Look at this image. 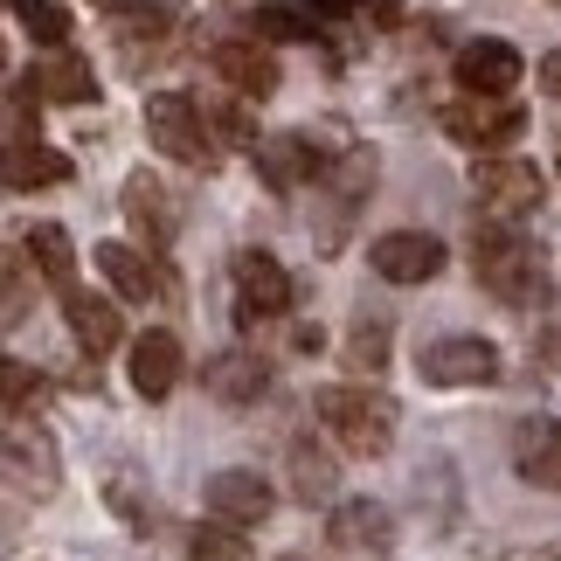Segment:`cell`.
<instances>
[{
    "instance_id": "cell-1",
    "label": "cell",
    "mask_w": 561,
    "mask_h": 561,
    "mask_svg": "<svg viewBox=\"0 0 561 561\" xmlns=\"http://www.w3.org/2000/svg\"><path fill=\"white\" fill-rule=\"evenodd\" d=\"M471 277H479L500 306H513V312L548 306V298H554V277L541 264V250L520 243L513 229H492V222H479V236H471Z\"/></svg>"
},
{
    "instance_id": "cell-2",
    "label": "cell",
    "mask_w": 561,
    "mask_h": 561,
    "mask_svg": "<svg viewBox=\"0 0 561 561\" xmlns=\"http://www.w3.org/2000/svg\"><path fill=\"white\" fill-rule=\"evenodd\" d=\"M312 416L333 430L340 450H354V458H381L388 444H396V416L402 409L381 396V388H360V381H333L312 396Z\"/></svg>"
},
{
    "instance_id": "cell-3",
    "label": "cell",
    "mask_w": 561,
    "mask_h": 561,
    "mask_svg": "<svg viewBox=\"0 0 561 561\" xmlns=\"http://www.w3.org/2000/svg\"><path fill=\"white\" fill-rule=\"evenodd\" d=\"M541 202H548V187L534 174V160H479L471 167V208H479L492 229L520 222V215H534Z\"/></svg>"
},
{
    "instance_id": "cell-4",
    "label": "cell",
    "mask_w": 561,
    "mask_h": 561,
    "mask_svg": "<svg viewBox=\"0 0 561 561\" xmlns=\"http://www.w3.org/2000/svg\"><path fill=\"white\" fill-rule=\"evenodd\" d=\"M146 139L160 146L167 160H181V167H215V146H208V112L194 98L181 91H153L146 98Z\"/></svg>"
},
{
    "instance_id": "cell-5",
    "label": "cell",
    "mask_w": 561,
    "mask_h": 561,
    "mask_svg": "<svg viewBox=\"0 0 561 561\" xmlns=\"http://www.w3.org/2000/svg\"><path fill=\"white\" fill-rule=\"evenodd\" d=\"M181 28V0H125V8L112 14V42H118V62L125 70H153V62L167 56V42H174Z\"/></svg>"
},
{
    "instance_id": "cell-6",
    "label": "cell",
    "mask_w": 561,
    "mask_h": 561,
    "mask_svg": "<svg viewBox=\"0 0 561 561\" xmlns=\"http://www.w3.org/2000/svg\"><path fill=\"white\" fill-rule=\"evenodd\" d=\"M437 125H444V139L471 146V153H500V146H513L527 133V112L513 98H458L437 112Z\"/></svg>"
},
{
    "instance_id": "cell-7",
    "label": "cell",
    "mask_w": 561,
    "mask_h": 561,
    "mask_svg": "<svg viewBox=\"0 0 561 561\" xmlns=\"http://www.w3.org/2000/svg\"><path fill=\"white\" fill-rule=\"evenodd\" d=\"M229 277H236V319H243V327L291 312V277H285V264H277L271 250H236Z\"/></svg>"
},
{
    "instance_id": "cell-8",
    "label": "cell",
    "mask_w": 561,
    "mask_h": 561,
    "mask_svg": "<svg viewBox=\"0 0 561 561\" xmlns=\"http://www.w3.org/2000/svg\"><path fill=\"white\" fill-rule=\"evenodd\" d=\"M416 368L430 388H485V381H500V347L479 333H450V340H430Z\"/></svg>"
},
{
    "instance_id": "cell-9",
    "label": "cell",
    "mask_w": 561,
    "mask_h": 561,
    "mask_svg": "<svg viewBox=\"0 0 561 561\" xmlns=\"http://www.w3.org/2000/svg\"><path fill=\"white\" fill-rule=\"evenodd\" d=\"M118 208H125V222H133V236H139V243L146 250H167V243H174V236H181V194L174 187H167V181H153V174H133V181H125V194H118Z\"/></svg>"
},
{
    "instance_id": "cell-10",
    "label": "cell",
    "mask_w": 561,
    "mask_h": 561,
    "mask_svg": "<svg viewBox=\"0 0 561 561\" xmlns=\"http://www.w3.org/2000/svg\"><path fill=\"white\" fill-rule=\"evenodd\" d=\"M98 271L112 277V291L133 298V306H146V298H181V277L139 243H98Z\"/></svg>"
},
{
    "instance_id": "cell-11",
    "label": "cell",
    "mask_w": 561,
    "mask_h": 561,
    "mask_svg": "<svg viewBox=\"0 0 561 561\" xmlns=\"http://www.w3.org/2000/svg\"><path fill=\"white\" fill-rule=\"evenodd\" d=\"M368 264L388 285H430V277L444 271V243L430 229H388L368 243Z\"/></svg>"
},
{
    "instance_id": "cell-12",
    "label": "cell",
    "mask_w": 561,
    "mask_h": 561,
    "mask_svg": "<svg viewBox=\"0 0 561 561\" xmlns=\"http://www.w3.org/2000/svg\"><path fill=\"white\" fill-rule=\"evenodd\" d=\"M208 70L229 83V98H250V104H264L277 98V56L264 49V42H250V35H236V42H215L208 49Z\"/></svg>"
},
{
    "instance_id": "cell-13",
    "label": "cell",
    "mask_w": 561,
    "mask_h": 561,
    "mask_svg": "<svg viewBox=\"0 0 561 561\" xmlns=\"http://www.w3.org/2000/svg\"><path fill=\"white\" fill-rule=\"evenodd\" d=\"M202 500H208V513H215V527H264L271 506H277V492L256 479V471H215Z\"/></svg>"
},
{
    "instance_id": "cell-14",
    "label": "cell",
    "mask_w": 561,
    "mask_h": 561,
    "mask_svg": "<svg viewBox=\"0 0 561 561\" xmlns=\"http://www.w3.org/2000/svg\"><path fill=\"white\" fill-rule=\"evenodd\" d=\"M513 471L541 492H561V423L554 416H520L513 423Z\"/></svg>"
},
{
    "instance_id": "cell-15",
    "label": "cell",
    "mask_w": 561,
    "mask_h": 561,
    "mask_svg": "<svg viewBox=\"0 0 561 561\" xmlns=\"http://www.w3.org/2000/svg\"><path fill=\"white\" fill-rule=\"evenodd\" d=\"M458 83H465V98H513V83H520V49H513V42H465L458 49Z\"/></svg>"
},
{
    "instance_id": "cell-16",
    "label": "cell",
    "mask_w": 561,
    "mask_h": 561,
    "mask_svg": "<svg viewBox=\"0 0 561 561\" xmlns=\"http://www.w3.org/2000/svg\"><path fill=\"white\" fill-rule=\"evenodd\" d=\"M181 333H167V327H146L133 340V388L146 402H167L174 396V381H181Z\"/></svg>"
},
{
    "instance_id": "cell-17",
    "label": "cell",
    "mask_w": 561,
    "mask_h": 561,
    "mask_svg": "<svg viewBox=\"0 0 561 561\" xmlns=\"http://www.w3.org/2000/svg\"><path fill=\"white\" fill-rule=\"evenodd\" d=\"M327 541L333 548H360V554H388L396 548V513L381 500H340L333 520H327Z\"/></svg>"
},
{
    "instance_id": "cell-18",
    "label": "cell",
    "mask_w": 561,
    "mask_h": 561,
    "mask_svg": "<svg viewBox=\"0 0 561 561\" xmlns=\"http://www.w3.org/2000/svg\"><path fill=\"white\" fill-rule=\"evenodd\" d=\"M256 174H264L277 194H291V187L319 181L327 167H319V153H312V139H306V133H271L264 146H256Z\"/></svg>"
},
{
    "instance_id": "cell-19",
    "label": "cell",
    "mask_w": 561,
    "mask_h": 561,
    "mask_svg": "<svg viewBox=\"0 0 561 561\" xmlns=\"http://www.w3.org/2000/svg\"><path fill=\"white\" fill-rule=\"evenodd\" d=\"M202 388L215 402H229V409H250L256 396L271 388V368L256 354H243V347H229V354H215L208 368H202Z\"/></svg>"
},
{
    "instance_id": "cell-20",
    "label": "cell",
    "mask_w": 561,
    "mask_h": 561,
    "mask_svg": "<svg viewBox=\"0 0 561 561\" xmlns=\"http://www.w3.org/2000/svg\"><path fill=\"white\" fill-rule=\"evenodd\" d=\"M8 479L21 492H35V500H49V492H56V444L42 437V430L8 423Z\"/></svg>"
},
{
    "instance_id": "cell-21",
    "label": "cell",
    "mask_w": 561,
    "mask_h": 561,
    "mask_svg": "<svg viewBox=\"0 0 561 561\" xmlns=\"http://www.w3.org/2000/svg\"><path fill=\"white\" fill-rule=\"evenodd\" d=\"M62 319H70V333H77V347L91 354V360H104L118 347V306L112 298H98V291H62Z\"/></svg>"
},
{
    "instance_id": "cell-22",
    "label": "cell",
    "mask_w": 561,
    "mask_h": 561,
    "mask_svg": "<svg viewBox=\"0 0 561 561\" xmlns=\"http://www.w3.org/2000/svg\"><path fill=\"white\" fill-rule=\"evenodd\" d=\"M14 243H21V256H28L56 291H77V250H70V229H62V222H35V229H21Z\"/></svg>"
},
{
    "instance_id": "cell-23",
    "label": "cell",
    "mask_w": 561,
    "mask_h": 561,
    "mask_svg": "<svg viewBox=\"0 0 561 561\" xmlns=\"http://www.w3.org/2000/svg\"><path fill=\"white\" fill-rule=\"evenodd\" d=\"M77 167L70 153H49V146H8L0 153V181H8V194H35V187H62Z\"/></svg>"
},
{
    "instance_id": "cell-24",
    "label": "cell",
    "mask_w": 561,
    "mask_h": 561,
    "mask_svg": "<svg viewBox=\"0 0 561 561\" xmlns=\"http://www.w3.org/2000/svg\"><path fill=\"white\" fill-rule=\"evenodd\" d=\"M35 91L49 98V104H91V98H98L91 56H77V49H56V56H42V62H35Z\"/></svg>"
},
{
    "instance_id": "cell-25",
    "label": "cell",
    "mask_w": 561,
    "mask_h": 561,
    "mask_svg": "<svg viewBox=\"0 0 561 561\" xmlns=\"http://www.w3.org/2000/svg\"><path fill=\"white\" fill-rule=\"evenodd\" d=\"M285 465H291V492H298L306 506L333 500V485H340V465H333V450H327V444H312V437H291Z\"/></svg>"
},
{
    "instance_id": "cell-26",
    "label": "cell",
    "mask_w": 561,
    "mask_h": 561,
    "mask_svg": "<svg viewBox=\"0 0 561 561\" xmlns=\"http://www.w3.org/2000/svg\"><path fill=\"white\" fill-rule=\"evenodd\" d=\"M8 8H14V21H21V28H28L49 56L62 49V35H70V8H62V0H8Z\"/></svg>"
},
{
    "instance_id": "cell-27",
    "label": "cell",
    "mask_w": 561,
    "mask_h": 561,
    "mask_svg": "<svg viewBox=\"0 0 561 561\" xmlns=\"http://www.w3.org/2000/svg\"><path fill=\"white\" fill-rule=\"evenodd\" d=\"M347 368L354 375H381L388 368V319H368L360 312L347 327Z\"/></svg>"
},
{
    "instance_id": "cell-28",
    "label": "cell",
    "mask_w": 561,
    "mask_h": 561,
    "mask_svg": "<svg viewBox=\"0 0 561 561\" xmlns=\"http://www.w3.org/2000/svg\"><path fill=\"white\" fill-rule=\"evenodd\" d=\"M0 388H8V423H28V409L49 396V381H42L28 360H14V354L0 360Z\"/></svg>"
},
{
    "instance_id": "cell-29",
    "label": "cell",
    "mask_w": 561,
    "mask_h": 561,
    "mask_svg": "<svg viewBox=\"0 0 561 561\" xmlns=\"http://www.w3.org/2000/svg\"><path fill=\"white\" fill-rule=\"evenodd\" d=\"M35 112H42V91H35V70L8 83V146H35Z\"/></svg>"
},
{
    "instance_id": "cell-30",
    "label": "cell",
    "mask_w": 561,
    "mask_h": 561,
    "mask_svg": "<svg viewBox=\"0 0 561 561\" xmlns=\"http://www.w3.org/2000/svg\"><path fill=\"white\" fill-rule=\"evenodd\" d=\"M208 125H215L222 139L250 146V153L264 146V133H256V118H250V98H222V104H208Z\"/></svg>"
},
{
    "instance_id": "cell-31",
    "label": "cell",
    "mask_w": 561,
    "mask_h": 561,
    "mask_svg": "<svg viewBox=\"0 0 561 561\" xmlns=\"http://www.w3.org/2000/svg\"><path fill=\"white\" fill-rule=\"evenodd\" d=\"M298 35H319L306 28V14H291V8H250V42H298Z\"/></svg>"
},
{
    "instance_id": "cell-32",
    "label": "cell",
    "mask_w": 561,
    "mask_h": 561,
    "mask_svg": "<svg viewBox=\"0 0 561 561\" xmlns=\"http://www.w3.org/2000/svg\"><path fill=\"white\" fill-rule=\"evenodd\" d=\"M194 561H250V548L236 541V527H202L194 534Z\"/></svg>"
},
{
    "instance_id": "cell-33",
    "label": "cell",
    "mask_w": 561,
    "mask_h": 561,
    "mask_svg": "<svg viewBox=\"0 0 561 561\" xmlns=\"http://www.w3.org/2000/svg\"><path fill=\"white\" fill-rule=\"evenodd\" d=\"M28 319V256H21V243L8 250V327H21Z\"/></svg>"
},
{
    "instance_id": "cell-34",
    "label": "cell",
    "mask_w": 561,
    "mask_h": 561,
    "mask_svg": "<svg viewBox=\"0 0 561 561\" xmlns=\"http://www.w3.org/2000/svg\"><path fill=\"white\" fill-rule=\"evenodd\" d=\"M298 8L312 14V28H333V21H347V14H360V0H298Z\"/></svg>"
},
{
    "instance_id": "cell-35",
    "label": "cell",
    "mask_w": 561,
    "mask_h": 561,
    "mask_svg": "<svg viewBox=\"0 0 561 561\" xmlns=\"http://www.w3.org/2000/svg\"><path fill=\"white\" fill-rule=\"evenodd\" d=\"M360 14H368L381 35H396V28H402V0H360Z\"/></svg>"
},
{
    "instance_id": "cell-36",
    "label": "cell",
    "mask_w": 561,
    "mask_h": 561,
    "mask_svg": "<svg viewBox=\"0 0 561 561\" xmlns=\"http://www.w3.org/2000/svg\"><path fill=\"white\" fill-rule=\"evenodd\" d=\"M534 360H541L548 375H561V327H548L541 340H534Z\"/></svg>"
},
{
    "instance_id": "cell-37",
    "label": "cell",
    "mask_w": 561,
    "mask_h": 561,
    "mask_svg": "<svg viewBox=\"0 0 561 561\" xmlns=\"http://www.w3.org/2000/svg\"><path fill=\"white\" fill-rule=\"evenodd\" d=\"M534 83H541L548 98H561V49H548L541 62H534Z\"/></svg>"
},
{
    "instance_id": "cell-38",
    "label": "cell",
    "mask_w": 561,
    "mask_h": 561,
    "mask_svg": "<svg viewBox=\"0 0 561 561\" xmlns=\"http://www.w3.org/2000/svg\"><path fill=\"white\" fill-rule=\"evenodd\" d=\"M291 347L298 354H319V327H291Z\"/></svg>"
},
{
    "instance_id": "cell-39",
    "label": "cell",
    "mask_w": 561,
    "mask_h": 561,
    "mask_svg": "<svg viewBox=\"0 0 561 561\" xmlns=\"http://www.w3.org/2000/svg\"><path fill=\"white\" fill-rule=\"evenodd\" d=\"M91 8H112V14H118V8H125V0H91Z\"/></svg>"
},
{
    "instance_id": "cell-40",
    "label": "cell",
    "mask_w": 561,
    "mask_h": 561,
    "mask_svg": "<svg viewBox=\"0 0 561 561\" xmlns=\"http://www.w3.org/2000/svg\"><path fill=\"white\" fill-rule=\"evenodd\" d=\"M554 167H561V133H554Z\"/></svg>"
},
{
    "instance_id": "cell-41",
    "label": "cell",
    "mask_w": 561,
    "mask_h": 561,
    "mask_svg": "<svg viewBox=\"0 0 561 561\" xmlns=\"http://www.w3.org/2000/svg\"><path fill=\"white\" fill-rule=\"evenodd\" d=\"M277 561H306V554H277Z\"/></svg>"
}]
</instances>
